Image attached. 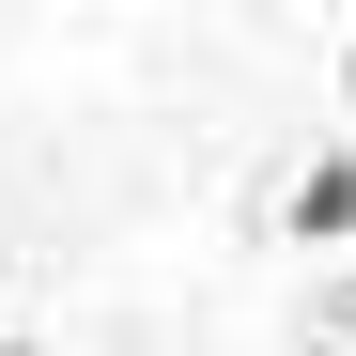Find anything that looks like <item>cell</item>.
<instances>
[{"instance_id":"2","label":"cell","mask_w":356,"mask_h":356,"mask_svg":"<svg viewBox=\"0 0 356 356\" xmlns=\"http://www.w3.org/2000/svg\"><path fill=\"white\" fill-rule=\"evenodd\" d=\"M310 341H356V264H341V279L310 294Z\"/></svg>"},{"instance_id":"1","label":"cell","mask_w":356,"mask_h":356,"mask_svg":"<svg viewBox=\"0 0 356 356\" xmlns=\"http://www.w3.org/2000/svg\"><path fill=\"white\" fill-rule=\"evenodd\" d=\"M279 217H294V248H356V155H310Z\"/></svg>"},{"instance_id":"3","label":"cell","mask_w":356,"mask_h":356,"mask_svg":"<svg viewBox=\"0 0 356 356\" xmlns=\"http://www.w3.org/2000/svg\"><path fill=\"white\" fill-rule=\"evenodd\" d=\"M0 356H16V341H0Z\"/></svg>"}]
</instances>
